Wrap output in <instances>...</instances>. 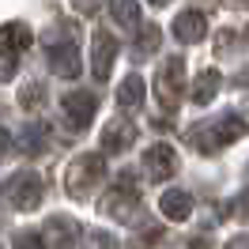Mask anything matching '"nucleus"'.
I'll use <instances>...</instances> for the list:
<instances>
[{"label": "nucleus", "mask_w": 249, "mask_h": 249, "mask_svg": "<svg viewBox=\"0 0 249 249\" xmlns=\"http://www.w3.org/2000/svg\"><path fill=\"white\" fill-rule=\"evenodd\" d=\"M181 83H185V61H181V57H170L155 76V94H159V102H162V109H178Z\"/></svg>", "instance_id": "7ed1b4c3"}, {"label": "nucleus", "mask_w": 249, "mask_h": 249, "mask_svg": "<svg viewBox=\"0 0 249 249\" xmlns=\"http://www.w3.org/2000/svg\"><path fill=\"white\" fill-rule=\"evenodd\" d=\"M155 49H159V31H155V27H147V31L140 34V42H136V53L143 57V53H155Z\"/></svg>", "instance_id": "f3484780"}, {"label": "nucleus", "mask_w": 249, "mask_h": 249, "mask_svg": "<svg viewBox=\"0 0 249 249\" xmlns=\"http://www.w3.org/2000/svg\"><path fill=\"white\" fill-rule=\"evenodd\" d=\"M19 249H42V234H19Z\"/></svg>", "instance_id": "6ab92c4d"}, {"label": "nucleus", "mask_w": 249, "mask_h": 249, "mask_svg": "<svg viewBox=\"0 0 249 249\" xmlns=\"http://www.w3.org/2000/svg\"><path fill=\"white\" fill-rule=\"evenodd\" d=\"M231 8H249V0H227Z\"/></svg>", "instance_id": "5701e85b"}, {"label": "nucleus", "mask_w": 249, "mask_h": 249, "mask_svg": "<svg viewBox=\"0 0 249 249\" xmlns=\"http://www.w3.org/2000/svg\"><path fill=\"white\" fill-rule=\"evenodd\" d=\"M109 12L117 19V27H124V31L140 27V4L136 0H109Z\"/></svg>", "instance_id": "ddd939ff"}, {"label": "nucleus", "mask_w": 249, "mask_h": 249, "mask_svg": "<svg viewBox=\"0 0 249 249\" xmlns=\"http://www.w3.org/2000/svg\"><path fill=\"white\" fill-rule=\"evenodd\" d=\"M49 64H53V72L64 79L79 76V49L72 38H61V42H53V49H49Z\"/></svg>", "instance_id": "20e7f679"}, {"label": "nucleus", "mask_w": 249, "mask_h": 249, "mask_svg": "<svg viewBox=\"0 0 249 249\" xmlns=\"http://www.w3.org/2000/svg\"><path fill=\"white\" fill-rule=\"evenodd\" d=\"M174 34H178V42H200L204 34H208V16L204 12H181V16L174 19Z\"/></svg>", "instance_id": "6e6552de"}, {"label": "nucleus", "mask_w": 249, "mask_h": 249, "mask_svg": "<svg viewBox=\"0 0 249 249\" xmlns=\"http://www.w3.org/2000/svg\"><path fill=\"white\" fill-rule=\"evenodd\" d=\"M27 46H31V31L23 23H4L0 27V57L16 61V53H23Z\"/></svg>", "instance_id": "0eeeda50"}, {"label": "nucleus", "mask_w": 249, "mask_h": 249, "mask_svg": "<svg viewBox=\"0 0 249 249\" xmlns=\"http://www.w3.org/2000/svg\"><path fill=\"white\" fill-rule=\"evenodd\" d=\"M72 4H76L79 12H87V16H91L94 8H98V0H72Z\"/></svg>", "instance_id": "412c9836"}, {"label": "nucleus", "mask_w": 249, "mask_h": 249, "mask_svg": "<svg viewBox=\"0 0 249 249\" xmlns=\"http://www.w3.org/2000/svg\"><path fill=\"white\" fill-rule=\"evenodd\" d=\"M38 200H42V181L34 174H19L12 181V204L16 208H38Z\"/></svg>", "instance_id": "9d476101"}, {"label": "nucleus", "mask_w": 249, "mask_h": 249, "mask_svg": "<svg viewBox=\"0 0 249 249\" xmlns=\"http://www.w3.org/2000/svg\"><path fill=\"white\" fill-rule=\"evenodd\" d=\"M132 140H136V124H128V121H113L102 132V147L106 151H124Z\"/></svg>", "instance_id": "9b49d317"}, {"label": "nucleus", "mask_w": 249, "mask_h": 249, "mask_svg": "<svg viewBox=\"0 0 249 249\" xmlns=\"http://www.w3.org/2000/svg\"><path fill=\"white\" fill-rule=\"evenodd\" d=\"M162 212H166V219H189V215H193V196L170 189V193L162 196Z\"/></svg>", "instance_id": "4468645a"}, {"label": "nucleus", "mask_w": 249, "mask_h": 249, "mask_svg": "<svg viewBox=\"0 0 249 249\" xmlns=\"http://www.w3.org/2000/svg\"><path fill=\"white\" fill-rule=\"evenodd\" d=\"M143 170H147L151 181H166V178L178 170V155H174L166 143H155V147L143 155Z\"/></svg>", "instance_id": "423d86ee"}, {"label": "nucleus", "mask_w": 249, "mask_h": 249, "mask_svg": "<svg viewBox=\"0 0 249 249\" xmlns=\"http://www.w3.org/2000/svg\"><path fill=\"white\" fill-rule=\"evenodd\" d=\"M106 178V159L102 155H79L72 166H68V193L72 196H87V189H94Z\"/></svg>", "instance_id": "f03ea898"}, {"label": "nucleus", "mask_w": 249, "mask_h": 249, "mask_svg": "<svg viewBox=\"0 0 249 249\" xmlns=\"http://www.w3.org/2000/svg\"><path fill=\"white\" fill-rule=\"evenodd\" d=\"M94 106H98V98H94V94H83V91H72V94L61 98V109L68 113L72 124H87L91 113H94Z\"/></svg>", "instance_id": "1a4fd4ad"}, {"label": "nucleus", "mask_w": 249, "mask_h": 249, "mask_svg": "<svg viewBox=\"0 0 249 249\" xmlns=\"http://www.w3.org/2000/svg\"><path fill=\"white\" fill-rule=\"evenodd\" d=\"M117 102H121L124 109H136L143 102V79L140 76H128L121 87H117Z\"/></svg>", "instance_id": "dca6fc26"}, {"label": "nucleus", "mask_w": 249, "mask_h": 249, "mask_svg": "<svg viewBox=\"0 0 249 249\" xmlns=\"http://www.w3.org/2000/svg\"><path fill=\"white\" fill-rule=\"evenodd\" d=\"M219 83H223V76H219L215 68H208V72H200V76H196V83H193V102H196V106H208V102L215 98Z\"/></svg>", "instance_id": "f8f14e48"}, {"label": "nucleus", "mask_w": 249, "mask_h": 249, "mask_svg": "<svg viewBox=\"0 0 249 249\" xmlns=\"http://www.w3.org/2000/svg\"><path fill=\"white\" fill-rule=\"evenodd\" d=\"M113 53H117V42H113V34L94 31V38H91V68H94V79H106V76H109Z\"/></svg>", "instance_id": "39448f33"}, {"label": "nucleus", "mask_w": 249, "mask_h": 249, "mask_svg": "<svg viewBox=\"0 0 249 249\" xmlns=\"http://www.w3.org/2000/svg\"><path fill=\"white\" fill-rule=\"evenodd\" d=\"M8 151H12V140H8V132L0 128V159H8Z\"/></svg>", "instance_id": "aec40b11"}, {"label": "nucleus", "mask_w": 249, "mask_h": 249, "mask_svg": "<svg viewBox=\"0 0 249 249\" xmlns=\"http://www.w3.org/2000/svg\"><path fill=\"white\" fill-rule=\"evenodd\" d=\"M231 249H249V238H234V242H231Z\"/></svg>", "instance_id": "4be33fe9"}, {"label": "nucleus", "mask_w": 249, "mask_h": 249, "mask_svg": "<svg viewBox=\"0 0 249 249\" xmlns=\"http://www.w3.org/2000/svg\"><path fill=\"white\" fill-rule=\"evenodd\" d=\"M151 4H159V8H162V4H170V0H151Z\"/></svg>", "instance_id": "b1692460"}, {"label": "nucleus", "mask_w": 249, "mask_h": 249, "mask_svg": "<svg viewBox=\"0 0 249 249\" xmlns=\"http://www.w3.org/2000/svg\"><path fill=\"white\" fill-rule=\"evenodd\" d=\"M23 106H31V109L42 106V87H38V83H27V87H23Z\"/></svg>", "instance_id": "a211bd4d"}, {"label": "nucleus", "mask_w": 249, "mask_h": 249, "mask_svg": "<svg viewBox=\"0 0 249 249\" xmlns=\"http://www.w3.org/2000/svg\"><path fill=\"white\" fill-rule=\"evenodd\" d=\"M246 132V121L238 117V113H227V117H219L212 128H200V132H193L189 140L200 147L204 155H212V151H219V147H227L231 140H238Z\"/></svg>", "instance_id": "f257e3e1"}, {"label": "nucleus", "mask_w": 249, "mask_h": 249, "mask_svg": "<svg viewBox=\"0 0 249 249\" xmlns=\"http://www.w3.org/2000/svg\"><path fill=\"white\" fill-rule=\"evenodd\" d=\"M76 234H79V227L72 223V219L49 223V242H53V249H72L76 246Z\"/></svg>", "instance_id": "2eb2a0df"}]
</instances>
